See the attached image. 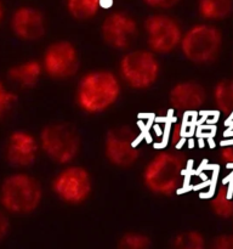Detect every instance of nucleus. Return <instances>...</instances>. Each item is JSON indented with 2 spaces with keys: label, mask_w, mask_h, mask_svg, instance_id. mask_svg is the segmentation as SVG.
Instances as JSON below:
<instances>
[{
  "label": "nucleus",
  "mask_w": 233,
  "mask_h": 249,
  "mask_svg": "<svg viewBox=\"0 0 233 249\" xmlns=\"http://www.w3.org/2000/svg\"><path fill=\"white\" fill-rule=\"evenodd\" d=\"M233 10V0H198L197 11L204 21L214 22L227 18Z\"/></svg>",
  "instance_id": "nucleus-16"
},
{
  "label": "nucleus",
  "mask_w": 233,
  "mask_h": 249,
  "mask_svg": "<svg viewBox=\"0 0 233 249\" xmlns=\"http://www.w3.org/2000/svg\"><path fill=\"white\" fill-rule=\"evenodd\" d=\"M116 249H152V241L146 233L140 231H129L119 238Z\"/></svg>",
  "instance_id": "nucleus-20"
},
{
  "label": "nucleus",
  "mask_w": 233,
  "mask_h": 249,
  "mask_svg": "<svg viewBox=\"0 0 233 249\" xmlns=\"http://www.w3.org/2000/svg\"><path fill=\"white\" fill-rule=\"evenodd\" d=\"M169 249H206L205 238L199 231H182L172 238Z\"/></svg>",
  "instance_id": "nucleus-18"
},
{
  "label": "nucleus",
  "mask_w": 233,
  "mask_h": 249,
  "mask_svg": "<svg viewBox=\"0 0 233 249\" xmlns=\"http://www.w3.org/2000/svg\"><path fill=\"white\" fill-rule=\"evenodd\" d=\"M103 153L113 167L120 169L133 167L141 157L137 133L129 125L113 126L104 135Z\"/></svg>",
  "instance_id": "nucleus-9"
},
{
  "label": "nucleus",
  "mask_w": 233,
  "mask_h": 249,
  "mask_svg": "<svg viewBox=\"0 0 233 249\" xmlns=\"http://www.w3.org/2000/svg\"><path fill=\"white\" fill-rule=\"evenodd\" d=\"M121 92L123 83L116 72L95 68L79 77L74 89V102L83 113L97 116L116 106Z\"/></svg>",
  "instance_id": "nucleus-1"
},
{
  "label": "nucleus",
  "mask_w": 233,
  "mask_h": 249,
  "mask_svg": "<svg viewBox=\"0 0 233 249\" xmlns=\"http://www.w3.org/2000/svg\"><path fill=\"white\" fill-rule=\"evenodd\" d=\"M18 102V95L9 87L2 79H0V122L5 121L16 108Z\"/></svg>",
  "instance_id": "nucleus-21"
},
{
  "label": "nucleus",
  "mask_w": 233,
  "mask_h": 249,
  "mask_svg": "<svg viewBox=\"0 0 233 249\" xmlns=\"http://www.w3.org/2000/svg\"><path fill=\"white\" fill-rule=\"evenodd\" d=\"M140 32L135 17L124 10H114L104 16L100 34L108 48L116 51H128L133 48Z\"/></svg>",
  "instance_id": "nucleus-11"
},
{
  "label": "nucleus",
  "mask_w": 233,
  "mask_h": 249,
  "mask_svg": "<svg viewBox=\"0 0 233 249\" xmlns=\"http://www.w3.org/2000/svg\"><path fill=\"white\" fill-rule=\"evenodd\" d=\"M43 198L40 180L24 170L11 173L0 182V208L9 215H31L38 211Z\"/></svg>",
  "instance_id": "nucleus-3"
},
{
  "label": "nucleus",
  "mask_w": 233,
  "mask_h": 249,
  "mask_svg": "<svg viewBox=\"0 0 233 249\" xmlns=\"http://www.w3.org/2000/svg\"><path fill=\"white\" fill-rule=\"evenodd\" d=\"M94 189L91 173L79 164L61 168L51 180L53 196L67 206H82L90 198Z\"/></svg>",
  "instance_id": "nucleus-7"
},
{
  "label": "nucleus",
  "mask_w": 233,
  "mask_h": 249,
  "mask_svg": "<svg viewBox=\"0 0 233 249\" xmlns=\"http://www.w3.org/2000/svg\"><path fill=\"white\" fill-rule=\"evenodd\" d=\"M146 45L155 55H167L180 49L183 28L176 17L166 12H154L142 24Z\"/></svg>",
  "instance_id": "nucleus-8"
},
{
  "label": "nucleus",
  "mask_w": 233,
  "mask_h": 249,
  "mask_svg": "<svg viewBox=\"0 0 233 249\" xmlns=\"http://www.w3.org/2000/svg\"><path fill=\"white\" fill-rule=\"evenodd\" d=\"M187 160L177 150H162L143 167V186L152 195L171 197L179 194L184 184Z\"/></svg>",
  "instance_id": "nucleus-2"
},
{
  "label": "nucleus",
  "mask_w": 233,
  "mask_h": 249,
  "mask_svg": "<svg viewBox=\"0 0 233 249\" xmlns=\"http://www.w3.org/2000/svg\"><path fill=\"white\" fill-rule=\"evenodd\" d=\"M211 207L216 215L228 218L233 216V201L228 197V192L225 187L220 189L211 201Z\"/></svg>",
  "instance_id": "nucleus-22"
},
{
  "label": "nucleus",
  "mask_w": 233,
  "mask_h": 249,
  "mask_svg": "<svg viewBox=\"0 0 233 249\" xmlns=\"http://www.w3.org/2000/svg\"><path fill=\"white\" fill-rule=\"evenodd\" d=\"M206 100V91L196 80H180L169 90L167 101L176 112H193L200 108Z\"/></svg>",
  "instance_id": "nucleus-14"
},
{
  "label": "nucleus",
  "mask_w": 233,
  "mask_h": 249,
  "mask_svg": "<svg viewBox=\"0 0 233 249\" xmlns=\"http://www.w3.org/2000/svg\"><path fill=\"white\" fill-rule=\"evenodd\" d=\"M223 44L220 29L211 23H196L183 32L180 49L182 56L194 65H209L217 60Z\"/></svg>",
  "instance_id": "nucleus-6"
},
{
  "label": "nucleus",
  "mask_w": 233,
  "mask_h": 249,
  "mask_svg": "<svg viewBox=\"0 0 233 249\" xmlns=\"http://www.w3.org/2000/svg\"><path fill=\"white\" fill-rule=\"evenodd\" d=\"M10 230H11L10 215L0 208V243L9 236Z\"/></svg>",
  "instance_id": "nucleus-24"
},
{
  "label": "nucleus",
  "mask_w": 233,
  "mask_h": 249,
  "mask_svg": "<svg viewBox=\"0 0 233 249\" xmlns=\"http://www.w3.org/2000/svg\"><path fill=\"white\" fill-rule=\"evenodd\" d=\"M2 153L10 167L23 170L36 162L41 151L38 138L33 133L24 129H16L7 135Z\"/></svg>",
  "instance_id": "nucleus-12"
},
{
  "label": "nucleus",
  "mask_w": 233,
  "mask_h": 249,
  "mask_svg": "<svg viewBox=\"0 0 233 249\" xmlns=\"http://www.w3.org/2000/svg\"><path fill=\"white\" fill-rule=\"evenodd\" d=\"M116 70L123 85L136 91H145L157 84L162 65L158 55L147 48H138L123 53Z\"/></svg>",
  "instance_id": "nucleus-4"
},
{
  "label": "nucleus",
  "mask_w": 233,
  "mask_h": 249,
  "mask_svg": "<svg viewBox=\"0 0 233 249\" xmlns=\"http://www.w3.org/2000/svg\"><path fill=\"white\" fill-rule=\"evenodd\" d=\"M210 249H233V238L228 236H220L213 241Z\"/></svg>",
  "instance_id": "nucleus-26"
},
{
  "label": "nucleus",
  "mask_w": 233,
  "mask_h": 249,
  "mask_svg": "<svg viewBox=\"0 0 233 249\" xmlns=\"http://www.w3.org/2000/svg\"><path fill=\"white\" fill-rule=\"evenodd\" d=\"M146 6L150 9L155 10L157 12H165L167 10H171L176 6L180 0H141Z\"/></svg>",
  "instance_id": "nucleus-23"
},
{
  "label": "nucleus",
  "mask_w": 233,
  "mask_h": 249,
  "mask_svg": "<svg viewBox=\"0 0 233 249\" xmlns=\"http://www.w3.org/2000/svg\"><path fill=\"white\" fill-rule=\"evenodd\" d=\"M5 17V7L4 4H2V0H0V26H1L2 21H4Z\"/></svg>",
  "instance_id": "nucleus-27"
},
{
  "label": "nucleus",
  "mask_w": 233,
  "mask_h": 249,
  "mask_svg": "<svg viewBox=\"0 0 233 249\" xmlns=\"http://www.w3.org/2000/svg\"><path fill=\"white\" fill-rule=\"evenodd\" d=\"M182 124L180 123H176L172 125L171 130H170V135H169V139H170V143H171L172 146H177L180 142H181L182 140L184 139V135H183V129H182Z\"/></svg>",
  "instance_id": "nucleus-25"
},
{
  "label": "nucleus",
  "mask_w": 233,
  "mask_h": 249,
  "mask_svg": "<svg viewBox=\"0 0 233 249\" xmlns=\"http://www.w3.org/2000/svg\"><path fill=\"white\" fill-rule=\"evenodd\" d=\"M38 140L41 153L62 167L72 164L82 150L79 131L67 122H53L44 125Z\"/></svg>",
  "instance_id": "nucleus-5"
},
{
  "label": "nucleus",
  "mask_w": 233,
  "mask_h": 249,
  "mask_svg": "<svg viewBox=\"0 0 233 249\" xmlns=\"http://www.w3.org/2000/svg\"><path fill=\"white\" fill-rule=\"evenodd\" d=\"M44 75L43 65L40 60L28 58L15 63L7 70V82L22 90L34 89Z\"/></svg>",
  "instance_id": "nucleus-15"
},
{
  "label": "nucleus",
  "mask_w": 233,
  "mask_h": 249,
  "mask_svg": "<svg viewBox=\"0 0 233 249\" xmlns=\"http://www.w3.org/2000/svg\"><path fill=\"white\" fill-rule=\"evenodd\" d=\"M10 29L18 40L34 43L44 38L48 29L46 17L38 7L23 5L12 11Z\"/></svg>",
  "instance_id": "nucleus-13"
},
{
  "label": "nucleus",
  "mask_w": 233,
  "mask_h": 249,
  "mask_svg": "<svg viewBox=\"0 0 233 249\" xmlns=\"http://www.w3.org/2000/svg\"><path fill=\"white\" fill-rule=\"evenodd\" d=\"M44 74L53 80H68L78 74L80 55L74 43L67 39H58L49 44L41 55Z\"/></svg>",
  "instance_id": "nucleus-10"
},
{
  "label": "nucleus",
  "mask_w": 233,
  "mask_h": 249,
  "mask_svg": "<svg viewBox=\"0 0 233 249\" xmlns=\"http://www.w3.org/2000/svg\"><path fill=\"white\" fill-rule=\"evenodd\" d=\"M103 6V0H65L66 11L75 21L95 18Z\"/></svg>",
  "instance_id": "nucleus-17"
},
{
  "label": "nucleus",
  "mask_w": 233,
  "mask_h": 249,
  "mask_svg": "<svg viewBox=\"0 0 233 249\" xmlns=\"http://www.w3.org/2000/svg\"><path fill=\"white\" fill-rule=\"evenodd\" d=\"M214 101L222 113L230 114L233 111V82L218 83L214 89Z\"/></svg>",
  "instance_id": "nucleus-19"
},
{
  "label": "nucleus",
  "mask_w": 233,
  "mask_h": 249,
  "mask_svg": "<svg viewBox=\"0 0 233 249\" xmlns=\"http://www.w3.org/2000/svg\"><path fill=\"white\" fill-rule=\"evenodd\" d=\"M232 238H233V236H232Z\"/></svg>",
  "instance_id": "nucleus-28"
}]
</instances>
